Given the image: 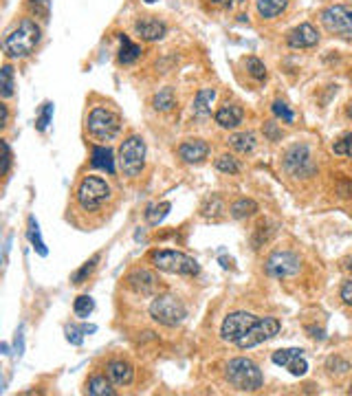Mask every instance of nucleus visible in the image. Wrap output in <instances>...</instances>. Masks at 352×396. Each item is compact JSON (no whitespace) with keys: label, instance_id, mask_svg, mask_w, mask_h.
Segmentation results:
<instances>
[{"label":"nucleus","instance_id":"40","mask_svg":"<svg viewBox=\"0 0 352 396\" xmlns=\"http://www.w3.org/2000/svg\"><path fill=\"white\" fill-rule=\"evenodd\" d=\"M287 368H289V372L293 377H304L306 372H309V364H306L304 357H295Z\"/></svg>","mask_w":352,"mask_h":396},{"label":"nucleus","instance_id":"13","mask_svg":"<svg viewBox=\"0 0 352 396\" xmlns=\"http://www.w3.org/2000/svg\"><path fill=\"white\" fill-rule=\"evenodd\" d=\"M126 286L137 293V295L152 298L158 293V289H161V280H158L156 273H152V271L137 267L126 275Z\"/></svg>","mask_w":352,"mask_h":396},{"label":"nucleus","instance_id":"30","mask_svg":"<svg viewBox=\"0 0 352 396\" xmlns=\"http://www.w3.org/2000/svg\"><path fill=\"white\" fill-rule=\"evenodd\" d=\"M14 88H16L14 69H11L9 64H5L3 69H0V95H3V99H9L14 95Z\"/></svg>","mask_w":352,"mask_h":396},{"label":"nucleus","instance_id":"5","mask_svg":"<svg viewBox=\"0 0 352 396\" xmlns=\"http://www.w3.org/2000/svg\"><path fill=\"white\" fill-rule=\"evenodd\" d=\"M86 130L97 143L115 141L121 132V117L110 108L95 106L86 117Z\"/></svg>","mask_w":352,"mask_h":396},{"label":"nucleus","instance_id":"15","mask_svg":"<svg viewBox=\"0 0 352 396\" xmlns=\"http://www.w3.org/2000/svg\"><path fill=\"white\" fill-rule=\"evenodd\" d=\"M134 31L143 42H158L165 38L167 33V25L163 20H158L154 16H143L134 22Z\"/></svg>","mask_w":352,"mask_h":396},{"label":"nucleus","instance_id":"17","mask_svg":"<svg viewBox=\"0 0 352 396\" xmlns=\"http://www.w3.org/2000/svg\"><path fill=\"white\" fill-rule=\"evenodd\" d=\"M214 119H216V123H218L220 128H225V130H236V128L242 126L245 110H242L240 104H222L218 110H216Z\"/></svg>","mask_w":352,"mask_h":396},{"label":"nucleus","instance_id":"24","mask_svg":"<svg viewBox=\"0 0 352 396\" xmlns=\"http://www.w3.org/2000/svg\"><path fill=\"white\" fill-rule=\"evenodd\" d=\"M229 148H234L238 154H251L256 150V134L253 132H238L229 137Z\"/></svg>","mask_w":352,"mask_h":396},{"label":"nucleus","instance_id":"21","mask_svg":"<svg viewBox=\"0 0 352 396\" xmlns=\"http://www.w3.org/2000/svg\"><path fill=\"white\" fill-rule=\"evenodd\" d=\"M115 383L108 379V375H93L86 381V394L90 396H115Z\"/></svg>","mask_w":352,"mask_h":396},{"label":"nucleus","instance_id":"23","mask_svg":"<svg viewBox=\"0 0 352 396\" xmlns=\"http://www.w3.org/2000/svg\"><path fill=\"white\" fill-rule=\"evenodd\" d=\"M216 101V88H200L194 99V115L196 117H207L211 115V106Z\"/></svg>","mask_w":352,"mask_h":396},{"label":"nucleus","instance_id":"42","mask_svg":"<svg viewBox=\"0 0 352 396\" xmlns=\"http://www.w3.org/2000/svg\"><path fill=\"white\" fill-rule=\"evenodd\" d=\"M0 145H3V176H7L9 174V169H11V148H9V143L3 139L0 141Z\"/></svg>","mask_w":352,"mask_h":396},{"label":"nucleus","instance_id":"14","mask_svg":"<svg viewBox=\"0 0 352 396\" xmlns=\"http://www.w3.org/2000/svg\"><path fill=\"white\" fill-rule=\"evenodd\" d=\"M317 42H320V31L311 22H302V25L291 29L287 36V44L291 49H311Z\"/></svg>","mask_w":352,"mask_h":396},{"label":"nucleus","instance_id":"29","mask_svg":"<svg viewBox=\"0 0 352 396\" xmlns=\"http://www.w3.org/2000/svg\"><path fill=\"white\" fill-rule=\"evenodd\" d=\"M169 209H172V202H167V200L158 202V205H150V207H147V211H145L147 225H150V227H156V225L169 213Z\"/></svg>","mask_w":352,"mask_h":396},{"label":"nucleus","instance_id":"22","mask_svg":"<svg viewBox=\"0 0 352 396\" xmlns=\"http://www.w3.org/2000/svg\"><path fill=\"white\" fill-rule=\"evenodd\" d=\"M119 42H121V49H119V62L121 64H134L139 58H141V47L137 42H132L126 33H121L119 36Z\"/></svg>","mask_w":352,"mask_h":396},{"label":"nucleus","instance_id":"50","mask_svg":"<svg viewBox=\"0 0 352 396\" xmlns=\"http://www.w3.org/2000/svg\"><path fill=\"white\" fill-rule=\"evenodd\" d=\"M350 394H352V390H350Z\"/></svg>","mask_w":352,"mask_h":396},{"label":"nucleus","instance_id":"9","mask_svg":"<svg viewBox=\"0 0 352 396\" xmlns=\"http://www.w3.org/2000/svg\"><path fill=\"white\" fill-rule=\"evenodd\" d=\"M284 169H287L291 176H298V178L313 176L317 172V165L313 161L309 145L298 143L293 145V148H289L287 154H284Z\"/></svg>","mask_w":352,"mask_h":396},{"label":"nucleus","instance_id":"34","mask_svg":"<svg viewBox=\"0 0 352 396\" xmlns=\"http://www.w3.org/2000/svg\"><path fill=\"white\" fill-rule=\"evenodd\" d=\"M245 66H247V73L251 75L253 79H258V82H265V79H267V66L260 58H253V55H251V58L245 60Z\"/></svg>","mask_w":352,"mask_h":396},{"label":"nucleus","instance_id":"2","mask_svg":"<svg viewBox=\"0 0 352 396\" xmlns=\"http://www.w3.org/2000/svg\"><path fill=\"white\" fill-rule=\"evenodd\" d=\"M225 379L238 392H258L265 383L262 370L247 357L231 359L229 364L225 366Z\"/></svg>","mask_w":352,"mask_h":396},{"label":"nucleus","instance_id":"36","mask_svg":"<svg viewBox=\"0 0 352 396\" xmlns=\"http://www.w3.org/2000/svg\"><path fill=\"white\" fill-rule=\"evenodd\" d=\"M214 165H216V169H220V172H225V174H238V172H240V163H238L231 154L218 156Z\"/></svg>","mask_w":352,"mask_h":396},{"label":"nucleus","instance_id":"1","mask_svg":"<svg viewBox=\"0 0 352 396\" xmlns=\"http://www.w3.org/2000/svg\"><path fill=\"white\" fill-rule=\"evenodd\" d=\"M42 40V29L33 18H22L14 31L7 33L3 40V51L11 60H22L36 51V47Z\"/></svg>","mask_w":352,"mask_h":396},{"label":"nucleus","instance_id":"12","mask_svg":"<svg viewBox=\"0 0 352 396\" xmlns=\"http://www.w3.org/2000/svg\"><path fill=\"white\" fill-rule=\"evenodd\" d=\"M280 328H282V324H280L278 317H260V320L251 326V331H249L236 346L240 348V350L256 348V346H260V344L269 342V339L278 337Z\"/></svg>","mask_w":352,"mask_h":396},{"label":"nucleus","instance_id":"19","mask_svg":"<svg viewBox=\"0 0 352 396\" xmlns=\"http://www.w3.org/2000/svg\"><path fill=\"white\" fill-rule=\"evenodd\" d=\"M115 154H112V150L108 148V145L104 143H97L93 145V150H90V165L101 169V172H108L110 176L117 172V167H115Z\"/></svg>","mask_w":352,"mask_h":396},{"label":"nucleus","instance_id":"11","mask_svg":"<svg viewBox=\"0 0 352 396\" xmlns=\"http://www.w3.org/2000/svg\"><path fill=\"white\" fill-rule=\"evenodd\" d=\"M260 320L258 315L253 313H247V311H236L229 313L222 320L220 324V337L222 342H229V344H238L240 339L251 331V326Z\"/></svg>","mask_w":352,"mask_h":396},{"label":"nucleus","instance_id":"35","mask_svg":"<svg viewBox=\"0 0 352 396\" xmlns=\"http://www.w3.org/2000/svg\"><path fill=\"white\" fill-rule=\"evenodd\" d=\"M295 357H302V350L300 348H284V350H276L271 361H273L276 366H284L287 368Z\"/></svg>","mask_w":352,"mask_h":396},{"label":"nucleus","instance_id":"46","mask_svg":"<svg viewBox=\"0 0 352 396\" xmlns=\"http://www.w3.org/2000/svg\"><path fill=\"white\" fill-rule=\"evenodd\" d=\"M344 269H346V271H350V273H352V256H350V258L346 260V264H344Z\"/></svg>","mask_w":352,"mask_h":396},{"label":"nucleus","instance_id":"28","mask_svg":"<svg viewBox=\"0 0 352 396\" xmlns=\"http://www.w3.org/2000/svg\"><path fill=\"white\" fill-rule=\"evenodd\" d=\"M99 260H101V253H95L90 260H86V262H84L82 267H79V269L75 271V273L71 275V282H73V284H84V282H86L90 275H93V271L97 269Z\"/></svg>","mask_w":352,"mask_h":396},{"label":"nucleus","instance_id":"44","mask_svg":"<svg viewBox=\"0 0 352 396\" xmlns=\"http://www.w3.org/2000/svg\"><path fill=\"white\" fill-rule=\"evenodd\" d=\"M9 123V108L7 104H0V128H5Z\"/></svg>","mask_w":352,"mask_h":396},{"label":"nucleus","instance_id":"20","mask_svg":"<svg viewBox=\"0 0 352 396\" xmlns=\"http://www.w3.org/2000/svg\"><path fill=\"white\" fill-rule=\"evenodd\" d=\"M289 7V0H256L258 16L262 20H273L282 16Z\"/></svg>","mask_w":352,"mask_h":396},{"label":"nucleus","instance_id":"31","mask_svg":"<svg viewBox=\"0 0 352 396\" xmlns=\"http://www.w3.org/2000/svg\"><path fill=\"white\" fill-rule=\"evenodd\" d=\"M95 311V302L90 295H79L75 302H73V313L77 320H88L90 313Z\"/></svg>","mask_w":352,"mask_h":396},{"label":"nucleus","instance_id":"10","mask_svg":"<svg viewBox=\"0 0 352 396\" xmlns=\"http://www.w3.org/2000/svg\"><path fill=\"white\" fill-rule=\"evenodd\" d=\"M265 269L271 278H278V280L293 278L302 271V260L298 253L289 251V249H278V251H273L267 258Z\"/></svg>","mask_w":352,"mask_h":396},{"label":"nucleus","instance_id":"6","mask_svg":"<svg viewBox=\"0 0 352 396\" xmlns=\"http://www.w3.org/2000/svg\"><path fill=\"white\" fill-rule=\"evenodd\" d=\"M150 317L161 326L176 328L185 322L187 309L185 304L174 295H156L150 304Z\"/></svg>","mask_w":352,"mask_h":396},{"label":"nucleus","instance_id":"48","mask_svg":"<svg viewBox=\"0 0 352 396\" xmlns=\"http://www.w3.org/2000/svg\"><path fill=\"white\" fill-rule=\"evenodd\" d=\"M143 3H147V5H152V3H156V0H143Z\"/></svg>","mask_w":352,"mask_h":396},{"label":"nucleus","instance_id":"7","mask_svg":"<svg viewBox=\"0 0 352 396\" xmlns=\"http://www.w3.org/2000/svg\"><path fill=\"white\" fill-rule=\"evenodd\" d=\"M119 167L128 178L141 176L145 167V141L137 134H132L126 141L119 145Z\"/></svg>","mask_w":352,"mask_h":396},{"label":"nucleus","instance_id":"37","mask_svg":"<svg viewBox=\"0 0 352 396\" xmlns=\"http://www.w3.org/2000/svg\"><path fill=\"white\" fill-rule=\"evenodd\" d=\"M271 110H273V115H276L278 119H282L284 123H293V121H295V115H293V110L289 108L287 101L276 99L273 106H271Z\"/></svg>","mask_w":352,"mask_h":396},{"label":"nucleus","instance_id":"33","mask_svg":"<svg viewBox=\"0 0 352 396\" xmlns=\"http://www.w3.org/2000/svg\"><path fill=\"white\" fill-rule=\"evenodd\" d=\"M27 9L31 16L40 20H49L51 16V0H27Z\"/></svg>","mask_w":352,"mask_h":396},{"label":"nucleus","instance_id":"41","mask_svg":"<svg viewBox=\"0 0 352 396\" xmlns=\"http://www.w3.org/2000/svg\"><path fill=\"white\" fill-rule=\"evenodd\" d=\"M84 326L82 328H77V326H66V339L73 344V346H82L84 344Z\"/></svg>","mask_w":352,"mask_h":396},{"label":"nucleus","instance_id":"47","mask_svg":"<svg viewBox=\"0 0 352 396\" xmlns=\"http://www.w3.org/2000/svg\"><path fill=\"white\" fill-rule=\"evenodd\" d=\"M346 115H348V117L352 119V101H350V104L346 106Z\"/></svg>","mask_w":352,"mask_h":396},{"label":"nucleus","instance_id":"27","mask_svg":"<svg viewBox=\"0 0 352 396\" xmlns=\"http://www.w3.org/2000/svg\"><path fill=\"white\" fill-rule=\"evenodd\" d=\"M176 106V97H174V90L172 88H161L158 93L152 97V108L158 112H167Z\"/></svg>","mask_w":352,"mask_h":396},{"label":"nucleus","instance_id":"39","mask_svg":"<svg viewBox=\"0 0 352 396\" xmlns=\"http://www.w3.org/2000/svg\"><path fill=\"white\" fill-rule=\"evenodd\" d=\"M333 152H335V154H342V156H350V158H352V132L344 134L342 139L333 143Z\"/></svg>","mask_w":352,"mask_h":396},{"label":"nucleus","instance_id":"38","mask_svg":"<svg viewBox=\"0 0 352 396\" xmlns=\"http://www.w3.org/2000/svg\"><path fill=\"white\" fill-rule=\"evenodd\" d=\"M51 119H53V104L51 101H44L42 104V110H40V117L36 119V128H38V132H44L49 128V123H51Z\"/></svg>","mask_w":352,"mask_h":396},{"label":"nucleus","instance_id":"8","mask_svg":"<svg viewBox=\"0 0 352 396\" xmlns=\"http://www.w3.org/2000/svg\"><path fill=\"white\" fill-rule=\"evenodd\" d=\"M322 27L346 42H352V7L348 5H331L320 14Z\"/></svg>","mask_w":352,"mask_h":396},{"label":"nucleus","instance_id":"3","mask_svg":"<svg viewBox=\"0 0 352 396\" xmlns=\"http://www.w3.org/2000/svg\"><path fill=\"white\" fill-rule=\"evenodd\" d=\"M110 198H112V187L99 176H84L75 189V200L79 209L88 213L104 209V205Z\"/></svg>","mask_w":352,"mask_h":396},{"label":"nucleus","instance_id":"26","mask_svg":"<svg viewBox=\"0 0 352 396\" xmlns=\"http://www.w3.org/2000/svg\"><path fill=\"white\" fill-rule=\"evenodd\" d=\"M27 238H29L31 247H33V249H36V251H38V256H42V258H47V256H49V249H47V244H44L42 236H40L38 220L33 218V216L29 218V229H27Z\"/></svg>","mask_w":352,"mask_h":396},{"label":"nucleus","instance_id":"32","mask_svg":"<svg viewBox=\"0 0 352 396\" xmlns=\"http://www.w3.org/2000/svg\"><path fill=\"white\" fill-rule=\"evenodd\" d=\"M200 211L207 220H218L222 216V211H225V205H222V200L218 196H211V198L205 200V205H203Z\"/></svg>","mask_w":352,"mask_h":396},{"label":"nucleus","instance_id":"18","mask_svg":"<svg viewBox=\"0 0 352 396\" xmlns=\"http://www.w3.org/2000/svg\"><path fill=\"white\" fill-rule=\"evenodd\" d=\"M106 375H108V379L112 383H115V386L126 388L134 381V368L123 359H112V361H108V366H106Z\"/></svg>","mask_w":352,"mask_h":396},{"label":"nucleus","instance_id":"45","mask_svg":"<svg viewBox=\"0 0 352 396\" xmlns=\"http://www.w3.org/2000/svg\"><path fill=\"white\" fill-rule=\"evenodd\" d=\"M214 5H220V7H231L234 0H211Z\"/></svg>","mask_w":352,"mask_h":396},{"label":"nucleus","instance_id":"43","mask_svg":"<svg viewBox=\"0 0 352 396\" xmlns=\"http://www.w3.org/2000/svg\"><path fill=\"white\" fill-rule=\"evenodd\" d=\"M339 295H342L344 304H348V306H352V280L344 282L342 291H339Z\"/></svg>","mask_w":352,"mask_h":396},{"label":"nucleus","instance_id":"25","mask_svg":"<svg viewBox=\"0 0 352 396\" xmlns=\"http://www.w3.org/2000/svg\"><path fill=\"white\" fill-rule=\"evenodd\" d=\"M258 211V202L253 198H238L229 205V216L234 220H245L249 216H253Z\"/></svg>","mask_w":352,"mask_h":396},{"label":"nucleus","instance_id":"49","mask_svg":"<svg viewBox=\"0 0 352 396\" xmlns=\"http://www.w3.org/2000/svg\"><path fill=\"white\" fill-rule=\"evenodd\" d=\"M238 3H245V0H238Z\"/></svg>","mask_w":352,"mask_h":396},{"label":"nucleus","instance_id":"4","mask_svg":"<svg viewBox=\"0 0 352 396\" xmlns=\"http://www.w3.org/2000/svg\"><path fill=\"white\" fill-rule=\"evenodd\" d=\"M147 258H150V264L156 271H163V273L198 275V271H200L198 260H194L183 251H174V249H154Z\"/></svg>","mask_w":352,"mask_h":396},{"label":"nucleus","instance_id":"16","mask_svg":"<svg viewBox=\"0 0 352 396\" xmlns=\"http://www.w3.org/2000/svg\"><path fill=\"white\" fill-rule=\"evenodd\" d=\"M178 156L183 163H189V165H196V163H203L205 158L209 156V143L203 141V139H187L178 145Z\"/></svg>","mask_w":352,"mask_h":396}]
</instances>
